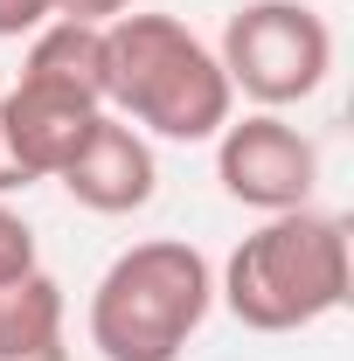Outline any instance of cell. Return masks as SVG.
Returning a JSON list of instances; mask_svg holds the SVG:
<instances>
[{"label":"cell","instance_id":"cell-2","mask_svg":"<svg viewBox=\"0 0 354 361\" xmlns=\"http://www.w3.org/2000/svg\"><path fill=\"white\" fill-rule=\"evenodd\" d=\"M348 223L326 209H285L250 229L222 264V306L250 334H299L348 306Z\"/></svg>","mask_w":354,"mask_h":361},{"label":"cell","instance_id":"cell-3","mask_svg":"<svg viewBox=\"0 0 354 361\" xmlns=\"http://www.w3.org/2000/svg\"><path fill=\"white\" fill-rule=\"evenodd\" d=\"M216 306V271L181 236L118 250L90 292V341L104 361H181Z\"/></svg>","mask_w":354,"mask_h":361},{"label":"cell","instance_id":"cell-6","mask_svg":"<svg viewBox=\"0 0 354 361\" xmlns=\"http://www.w3.org/2000/svg\"><path fill=\"white\" fill-rule=\"evenodd\" d=\"M63 195L90 209V216H133L153 202V188H160V160H153V139L133 133L126 118H111V111H97V126L84 133V146L70 153V167H63Z\"/></svg>","mask_w":354,"mask_h":361},{"label":"cell","instance_id":"cell-5","mask_svg":"<svg viewBox=\"0 0 354 361\" xmlns=\"http://www.w3.org/2000/svg\"><path fill=\"white\" fill-rule=\"evenodd\" d=\"M216 180L229 202L257 209V216H285V209H312L319 188V146L299 126H285L278 111H250L229 118L216 133Z\"/></svg>","mask_w":354,"mask_h":361},{"label":"cell","instance_id":"cell-4","mask_svg":"<svg viewBox=\"0 0 354 361\" xmlns=\"http://www.w3.org/2000/svg\"><path fill=\"white\" fill-rule=\"evenodd\" d=\"M229 90H243L257 111L306 104L334 70V28L312 0H243L222 21L216 49Z\"/></svg>","mask_w":354,"mask_h":361},{"label":"cell","instance_id":"cell-12","mask_svg":"<svg viewBox=\"0 0 354 361\" xmlns=\"http://www.w3.org/2000/svg\"><path fill=\"white\" fill-rule=\"evenodd\" d=\"M35 28H49V0H0V42H21Z\"/></svg>","mask_w":354,"mask_h":361},{"label":"cell","instance_id":"cell-7","mask_svg":"<svg viewBox=\"0 0 354 361\" xmlns=\"http://www.w3.org/2000/svg\"><path fill=\"white\" fill-rule=\"evenodd\" d=\"M104 104H84V97H63V90H42V84H14L0 90V118H7V139L14 153L28 160L35 180H56L70 167V153L84 146V133L97 126Z\"/></svg>","mask_w":354,"mask_h":361},{"label":"cell","instance_id":"cell-10","mask_svg":"<svg viewBox=\"0 0 354 361\" xmlns=\"http://www.w3.org/2000/svg\"><path fill=\"white\" fill-rule=\"evenodd\" d=\"M35 271V229L21 209H7L0 202V285H14V278H28Z\"/></svg>","mask_w":354,"mask_h":361},{"label":"cell","instance_id":"cell-14","mask_svg":"<svg viewBox=\"0 0 354 361\" xmlns=\"http://www.w3.org/2000/svg\"><path fill=\"white\" fill-rule=\"evenodd\" d=\"M28 361H70V355H63V348H49V355H28Z\"/></svg>","mask_w":354,"mask_h":361},{"label":"cell","instance_id":"cell-11","mask_svg":"<svg viewBox=\"0 0 354 361\" xmlns=\"http://www.w3.org/2000/svg\"><path fill=\"white\" fill-rule=\"evenodd\" d=\"M118 14H133V0H49V21H84V28H111Z\"/></svg>","mask_w":354,"mask_h":361},{"label":"cell","instance_id":"cell-8","mask_svg":"<svg viewBox=\"0 0 354 361\" xmlns=\"http://www.w3.org/2000/svg\"><path fill=\"white\" fill-rule=\"evenodd\" d=\"M21 84L63 90V97H84L104 104V28L84 21H49L28 35V63H21Z\"/></svg>","mask_w":354,"mask_h":361},{"label":"cell","instance_id":"cell-9","mask_svg":"<svg viewBox=\"0 0 354 361\" xmlns=\"http://www.w3.org/2000/svg\"><path fill=\"white\" fill-rule=\"evenodd\" d=\"M63 348V285L42 264L14 285H0V361H28Z\"/></svg>","mask_w":354,"mask_h":361},{"label":"cell","instance_id":"cell-1","mask_svg":"<svg viewBox=\"0 0 354 361\" xmlns=\"http://www.w3.org/2000/svg\"><path fill=\"white\" fill-rule=\"evenodd\" d=\"M104 104L133 133L202 146L236 118L216 49L174 14H118L104 28Z\"/></svg>","mask_w":354,"mask_h":361},{"label":"cell","instance_id":"cell-13","mask_svg":"<svg viewBox=\"0 0 354 361\" xmlns=\"http://www.w3.org/2000/svg\"><path fill=\"white\" fill-rule=\"evenodd\" d=\"M21 188H35V174H28V160L14 153V139H7V118H0V202H7V195H21Z\"/></svg>","mask_w":354,"mask_h":361}]
</instances>
